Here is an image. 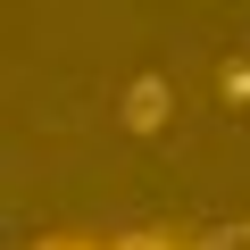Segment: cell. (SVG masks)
<instances>
[{
    "label": "cell",
    "instance_id": "cell-2",
    "mask_svg": "<svg viewBox=\"0 0 250 250\" xmlns=\"http://www.w3.org/2000/svg\"><path fill=\"white\" fill-rule=\"evenodd\" d=\"M200 250H250V225H225V233H208Z\"/></svg>",
    "mask_w": 250,
    "mask_h": 250
},
{
    "label": "cell",
    "instance_id": "cell-4",
    "mask_svg": "<svg viewBox=\"0 0 250 250\" xmlns=\"http://www.w3.org/2000/svg\"><path fill=\"white\" fill-rule=\"evenodd\" d=\"M50 250H92V242H50Z\"/></svg>",
    "mask_w": 250,
    "mask_h": 250
},
{
    "label": "cell",
    "instance_id": "cell-1",
    "mask_svg": "<svg viewBox=\"0 0 250 250\" xmlns=\"http://www.w3.org/2000/svg\"><path fill=\"white\" fill-rule=\"evenodd\" d=\"M125 125H134V134H159L167 125V83L159 75H142L134 92H125Z\"/></svg>",
    "mask_w": 250,
    "mask_h": 250
},
{
    "label": "cell",
    "instance_id": "cell-3",
    "mask_svg": "<svg viewBox=\"0 0 250 250\" xmlns=\"http://www.w3.org/2000/svg\"><path fill=\"white\" fill-rule=\"evenodd\" d=\"M117 250H175V242H159V233H142V242H117Z\"/></svg>",
    "mask_w": 250,
    "mask_h": 250
}]
</instances>
